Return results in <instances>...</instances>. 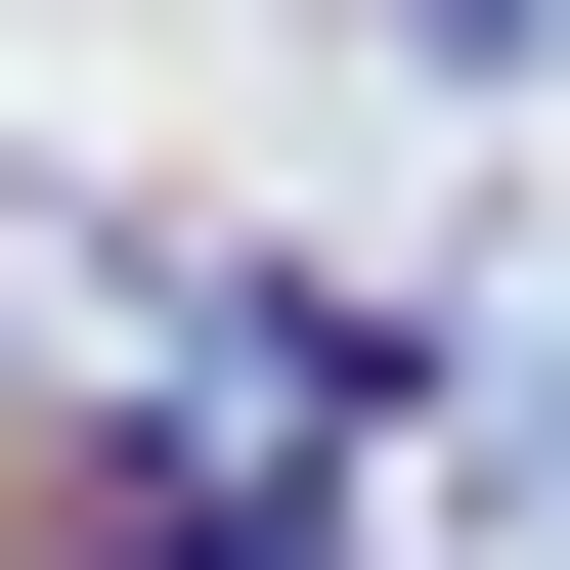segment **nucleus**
I'll list each match as a JSON object with an SVG mask.
<instances>
[{"label":"nucleus","instance_id":"nucleus-1","mask_svg":"<svg viewBox=\"0 0 570 570\" xmlns=\"http://www.w3.org/2000/svg\"><path fill=\"white\" fill-rule=\"evenodd\" d=\"M132 570H307V527H132Z\"/></svg>","mask_w":570,"mask_h":570}]
</instances>
